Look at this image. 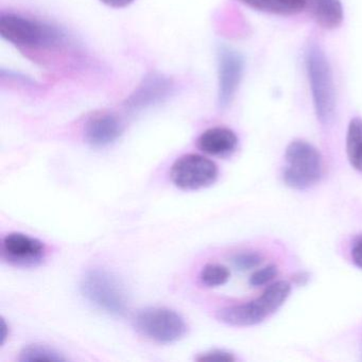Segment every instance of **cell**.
<instances>
[{"label": "cell", "instance_id": "1", "mask_svg": "<svg viewBox=\"0 0 362 362\" xmlns=\"http://www.w3.org/2000/svg\"><path fill=\"white\" fill-rule=\"evenodd\" d=\"M305 65L317 119L321 124H330L336 113V88L332 66L321 46L313 42L308 44Z\"/></svg>", "mask_w": 362, "mask_h": 362}, {"label": "cell", "instance_id": "2", "mask_svg": "<svg viewBox=\"0 0 362 362\" xmlns=\"http://www.w3.org/2000/svg\"><path fill=\"white\" fill-rule=\"evenodd\" d=\"M290 292L291 284L286 281H275L255 300L220 309L216 317L222 323L235 327L257 325L285 304Z\"/></svg>", "mask_w": 362, "mask_h": 362}, {"label": "cell", "instance_id": "3", "mask_svg": "<svg viewBox=\"0 0 362 362\" xmlns=\"http://www.w3.org/2000/svg\"><path fill=\"white\" fill-rule=\"evenodd\" d=\"M82 296L105 313L122 315L129 307V296L122 279L105 269L88 271L80 285Z\"/></svg>", "mask_w": 362, "mask_h": 362}, {"label": "cell", "instance_id": "4", "mask_svg": "<svg viewBox=\"0 0 362 362\" xmlns=\"http://www.w3.org/2000/svg\"><path fill=\"white\" fill-rule=\"evenodd\" d=\"M0 35L14 46L29 49L54 47L63 39L54 27L18 14L1 16Z\"/></svg>", "mask_w": 362, "mask_h": 362}, {"label": "cell", "instance_id": "5", "mask_svg": "<svg viewBox=\"0 0 362 362\" xmlns=\"http://www.w3.org/2000/svg\"><path fill=\"white\" fill-rule=\"evenodd\" d=\"M283 180L294 189L304 190L315 186L323 173L319 150L305 141H291L286 148Z\"/></svg>", "mask_w": 362, "mask_h": 362}, {"label": "cell", "instance_id": "6", "mask_svg": "<svg viewBox=\"0 0 362 362\" xmlns=\"http://www.w3.org/2000/svg\"><path fill=\"white\" fill-rule=\"evenodd\" d=\"M135 329L154 342L170 344L187 334V324L181 315L165 307L141 309L133 320Z\"/></svg>", "mask_w": 362, "mask_h": 362}, {"label": "cell", "instance_id": "7", "mask_svg": "<svg viewBox=\"0 0 362 362\" xmlns=\"http://www.w3.org/2000/svg\"><path fill=\"white\" fill-rule=\"evenodd\" d=\"M217 165L199 154H186L171 167L170 179L180 189L198 190L209 187L217 181Z\"/></svg>", "mask_w": 362, "mask_h": 362}, {"label": "cell", "instance_id": "8", "mask_svg": "<svg viewBox=\"0 0 362 362\" xmlns=\"http://www.w3.org/2000/svg\"><path fill=\"white\" fill-rule=\"evenodd\" d=\"M245 60L232 48L222 47L218 52V103L226 109L232 103L243 80Z\"/></svg>", "mask_w": 362, "mask_h": 362}, {"label": "cell", "instance_id": "9", "mask_svg": "<svg viewBox=\"0 0 362 362\" xmlns=\"http://www.w3.org/2000/svg\"><path fill=\"white\" fill-rule=\"evenodd\" d=\"M45 254V245L41 240L23 233H11L1 243V256L14 266H39Z\"/></svg>", "mask_w": 362, "mask_h": 362}, {"label": "cell", "instance_id": "10", "mask_svg": "<svg viewBox=\"0 0 362 362\" xmlns=\"http://www.w3.org/2000/svg\"><path fill=\"white\" fill-rule=\"evenodd\" d=\"M173 86V82L164 76L151 74L137 86L124 105L130 111L147 109L166 99L170 95Z\"/></svg>", "mask_w": 362, "mask_h": 362}, {"label": "cell", "instance_id": "11", "mask_svg": "<svg viewBox=\"0 0 362 362\" xmlns=\"http://www.w3.org/2000/svg\"><path fill=\"white\" fill-rule=\"evenodd\" d=\"M124 132L122 122L113 114L93 116L84 128L86 143L95 148L107 147L115 143Z\"/></svg>", "mask_w": 362, "mask_h": 362}, {"label": "cell", "instance_id": "12", "mask_svg": "<svg viewBox=\"0 0 362 362\" xmlns=\"http://www.w3.org/2000/svg\"><path fill=\"white\" fill-rule=\"evenodd\" d=\"M238 146V137L234 131L224 127H215L204 131L198 139L201 151L213 156H230Z\"/></svg>", "mask_w": 362, "mask_h": 362}, {"label": "cell", "instance_id": "13", "mask_svg": "<svg viewBox=\"0 0 362 362\" xmlns=\"http://www.w3.org/2000/svg\"><path fill=\"white\" fill-rule=\"evenodd\" d=\"M315 22L324 29L338 28L342 24L344 14L341 0H307Z\"/></svg>", "mask_w": 362, "mask_h": 362}, {"label": "cell", "instance_id": "14", "mask_svg": "<svg viewBox=\"0 0 362 362\" xmlns=\"http://www.w3.org/2000/svg\"><path fill=\"white\" fill-rule=\"evenodd\" d=\"M243 5L267 13L291 16L303 11L307 0H239Z\"/></svg>", "mask_w": 362, "mask_h": 362}, {"label": "cell", "instance_id": "15", "mask_svg": "<svg viewBox=\"0 0 362 362\" xmlns=\"http://www.w3.org/2000/svg\"><path fill=\"white\" fill-rule=\"evenodd\" d=\"M346 152L349 163L362 173V119L353 118L349 122L346 135Z\"/></svg>", "mask_w": 362, "mask_h": 362}, {"label": "cell", "instance_id": "16", "mask_svg": "<svg viewBox=\"0 0 362 362\" xmlns=\"http://www.w3.org/2000/svg\"><path fill=\"white\" fill-rule=\"evenodd\" d=\"M18 360L22 362H64L66 358L52 347L31 344L23 349Z\"/></svg>", "mask_w": 362, "mask_h": 362}, {"label": "cell", "instance_id": "17", "mask_svg": "<svg viewBox=\"0 0 362 362\" xmlns=\"http://www.w3.org/2000/svg\"><path fill=\"white\" fill-rule=\"evenodd\" d=\"M230 277V271L228 267L220 264H209L202 269L200 279L203 285L207 287H219L228 283Z\"/></svg>", "mask_w": 362, "mask_h": 362}, {"label": "cell", "instance_id": "18", "mask_svg": "<svg viewBox=\"0 0 362 362\" xmlns=\"http://www.w3.org/2000/svg\"><path fill=\"white\" fill-rule=\"evenodd\" d=\"M262 256L255 252H243L233 257L232 262L235 268L239 271H249L257 268L262 264Z\"/></svg>", "mask_w": 362, "mask_h": 362}, {"label": "cell", "instance_id": "19", "mask_svg": "<svg viewBox=\"0 0 362 362\" xmlns=\"http://www.w3.org/2000/svg\"><path fill=\"white\" fill-rule=\"evenodd\" d=\"M279 270L275 264H269L264 268L258 269L250 277L249 283L252 287H262L272 281L276 277Z\"/></svg>", "mask_w": 362, "mask_h": 362}, {"label": "cell", "instance_id": "20", "mask_svg": "<svg viewBox=\"0 0 362 362\" xmlns=\"http://www.w3.org/2000/svg\"><path fill=\"white\" fill-rule=\"evenodd\" d=\"M197 360L198 361L232 362L235 361L236 358L230 351H223V349H213V351L201 354L199 357H197Z\"/></svg>", "mask_w": 362, "mask_h": 362}, {"label": "cell", "instance_id": "21", "mask_svg": "<svg viewBox=\"0 0 362 362\" xmlns=\"http://www.w3.org/2000/svg\"><path fill=\"white\" fill-rule=\"evenodd\" d=\"M351 260L359 269H362V234L358 235L351 245Z\"/></svg>", "mask_w": 362, "mask_h": 362}, {"label": "cell", "instance_id": "22", "mask_svg": "<svg viewBox=\"0 0 362 362\" xmlns=\"http://www.w3.org/2000/svg\"><path fill=\"white\" fill-rule=\"evenodd\" d=\"M100 1L107 7L114 8V9H122V8L128 7L131 4L134 3L135 0H100Z\"/></svg>", "mask_w": 362, "mask_h": 362}, {"label": "cell", "instance_id": "23", "mask_svg": "<svg viewBox=\"0 0 362 362\" xmlns=\"http://www.w3.org/2000/svg\"><path fill=\"white\" fill-rule=\"evenodd\" d=\"M9 336V326L6 323L5 319H1L0 325V345H4Z\"/></svg>", "mask_w": 362, "mask_h": 362}, {"label": "cell", "instance_id": "24", "mask_svg": "<svg viewBox=\"0 0 362 362\" xmlns=\"http://www.w3.org/2000/svg\"><path fill=\"white\" fill-rule=\"evenodd\" d=\"M308 279L309 275L305 272L298 273V274L294 275V281H296L298 285H305V284L308 281Z\"/></svg>", "mask_w": 362, "mask_h": 362}]
</instances>
